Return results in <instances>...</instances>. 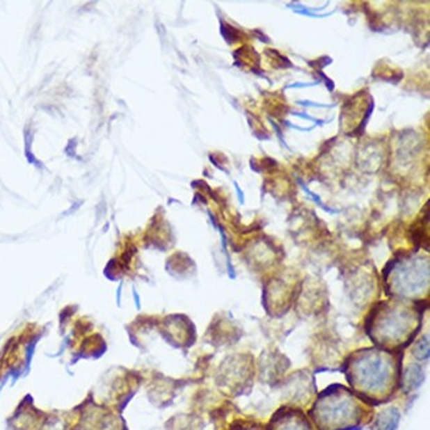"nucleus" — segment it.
Wrapping results in <instances>:
<instances>
[{"label":"nucleus","instance_id":"obj_1","mask_svg":"<svg viewBox=\"0 0 430 430\" xmlns=\"http://www.w3.org/2000/svg\"><path fill=\"white\" fill-rule=\"evenodd\" d=\"M404 352L364 347L344 359L350 390L369 405L387 403L400 387Z\"/></svg>","mask_w":430,"mask_h":430},{"label":"nucleus","instance_id":"obj_2","mask_svg":"<svg viewBox=\"0 0 430 430\" xmlns=\"http://www.w3.org/2000/svg\"><path fill=\"white\" fill-rule=\"evenodd\" d=\"M422 327V310L417 303L383 301L369 310L364 330L374 347L404 352L415 340Z\"/></svg>","mask_w":430,"mask_h":430},{"label":"nucleus","instance_id":"obj_3","mask_svg":"<svg viewBox=\"0 0 430 430\" xmlns=\"http://www.w3.org/2000/svg\"><path fill=\"white\" fill-rule=\"evenodd\" d=\"M308 416L317 430H360L374 420L372 405L342 384L318 393Z\"/></svg>","mask_w":430,"mask_h":430},{"label":"nucleus","instance_id":"obj_4","mask_svg":"<svg viewBox=\"0 0 430 430\" xmlns=\"http://www.w3.org/2000/svg\"><path fill=\"white\" fill-rule=\"evenodd\" d=\"M268 430H317L310 417L296 406L285 405L270 418Z\"/></svg>","mask_w":430,"mask_h":430},{"label":"nucleus","instance_id":"obj_5","mask_svg":"<svg viewBox=\"0 0 430 430\" xmlns=\"http://www.w3.org/2000/svg\"><path fill=\"white\" fill-rule=\"evenodd\" d=\"M286 395L290 397V405L301 408L303 404H310L312 396L315 395V384L314 377L306 371H299L286 381Z\"/></svg>","mask_w":430,"mask_h":430},{"label":"nucleus","instance_id":"obj_6","mask_svg":"<svg viewBox=\"0 0 430 430\" xmlns=\"http://www.w3.org/2000/svg\"><path fill=\"white\" fill-rule=\"evenodd\" d=\"M289 365L290 363L287 358H285L282 353L277 351L262 353L261 356V377L264 379L262 381L277 383L285 372V369L289 368Z\"/></svg>","mask_w":430,"mask_h":430},{"label":"nucleus","instance_id":"obj_7","mask_svg":"<svg viewBox=\"0 0 430 430\" xmlns=\"http://www.w3.org/2000/svg\"><path fill=\"white\" fill-rule=\"evenodd\" d=\"M424 371L422 367L417 363H411L408 365H403L401 369V379H400V387L405 392L415 390L422 384L424 381Z\"/></svg>","mask_w":430,"mask_h":430},{"label":"nucleus","instance_id":"obj_8","mask_svg":"<svg viewBox=\"0 0 430 430\" xmlns=\"http://www.w3.org/2000/svg\"><path fill=\"white\" fill-rule=\"evenodd\" d=\"M400 411L396 406L384 408L374 420L375 430H396L400 422Z\"/></svg>","mask_w":430,"mask_h":430},{"label":"nucleus","instance_id":"obj_9","mask_svg":"<svg viewBox=\"0 0 430 430\" xmlns=\"http://www.w3.org/2000/svg\"><path fill=\"white\" fill-rule=\"evenodd\" d=\"M240 430H268L265 427H262V425H260V424H250V425H246V427H244Z\"/></svg>","mask_w":430,"mask_h":430}]
</instances>
